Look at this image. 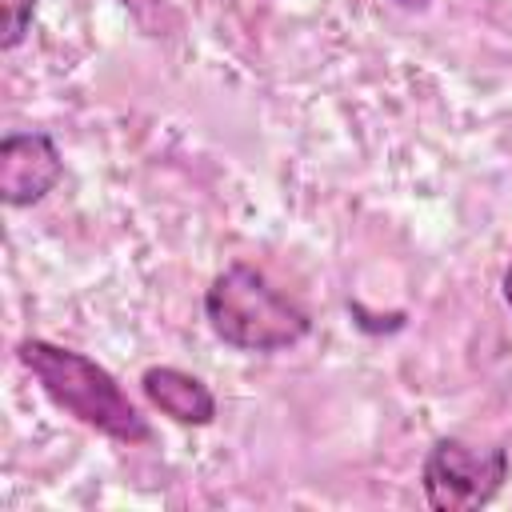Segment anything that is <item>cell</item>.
<instances>
[{
	"instance_id": "cell-5",
	"label": "cell",
	"mask_w": 512,
	"mask_h": 512,
	"mask_svg": "<svg viewBox=\"0 0 512 512\" xmlns=\"http://www.w3.org/2000/svg\"><path fill=\"white\" fill-rule=\"evenodd\" d=\"M140 392L148 396V404L156 412H164L168 420L184 424V428H208L216 420V396L212 388L172 364H152L140 376Z\"/></svg>"
},
{
	"instance_id": "cell-7",
	"label": "cell",
	"mask_w": 512,
	"mask_h": 512,
	"mask_svg": "<svg viewBox=\"0 0 512 512\" xmlns=\"http://www.w3.org/2000/svg\"><path fill=\"white\" fill-rule=\"evenodd\" d=\"M500 296H504V304L512 308V260H508V268H504V276H500Z\"/></svg>"
},
{
	"instance_id": "cell-8",
	"label": "cell",
	"mask_w": 512,
	"mask_h": 512,
	"mask_svg": "<svg viewBox=\"0 0 512 512\" xmlns=\"http://www.w3.org/2000/svg\"><path fill=\"white\" fill-rule=\"evenodd\" d=\"M392 4H400V8H408V12H424V8H428V0H392Z\"/></svg>"
},
{
	"instance_id": "cell-4",
	"label": "cell",
	"mask_w": 512,
	"mask_h": 512,
	"mask_svg": "<svg viewBox=\"0 0 512 512\" xmlns=\"http://www.w3.org/2000/svg\"><path fill=\"white\" fill-rule=\"evenodd\" d=\"M64 176V156L48 132H8L0 140V200L8 208L40 204Z\"/></svg>"
},
{
	"instance_id": "cell-6",
	"label": "cell",
	"mask_w": 512,
	"mask_h": 512,
	"mask_svg": "<svg viewBox=\"0 0 512 512\" xmlns=\"http://www.w3.org/2000/svg\"><path fill=\"white\" fill-rule=\"evenodd\" d=\"M40 0H0V48L12 52L24 44L32 20H36Z\"/></svg>"
},
{
	"instance_id": "cell-3",
	"label": "cell",
	"mask_w": 512,
	"mask_h": 512,
	"mask_svg": "<svg viewBox=\"0 0 512 512\" xmlns=\"http://www.w3.org/2000/svg\"><path fill=\"white\" fill-rule=\"evenodd\" d=\"M508 480L504 444H468L460 436H440L420 464V488L432 512H480L500 496Z\"/></svg>"
},
{
	"instance_id": "cell-2",
	"label": "cell",
	"mask_w": 512,
	"mask_h": 512,
	"mask_svg": "<svg viewBox=\"0 0 512 512\" xmlns=\"http://www.w3.org/2000/svg\"><path fill=\"white\" fill-rule=\"evenodd\" d=\"M204 320L220 344L264 356L296 348L312 332V316L248 260H236L212 276L204 292Z\"/></svg>"
},
{
	"instance_id": "cell-1",
	"label": "cell",
	"mask_w": 512,
	"mask_h": 512,
	"mask_svg": "<svg viewBox=\"0 0 512 512\" xmlns=\"http://www.w3.org/2000/svg\"><path fill=\"white\" fill-rule=\"evenodd\" d=\"M16 360L40 384V392L60 412L80 420L84 428H92L116 444H128V448L152 440L148 416H140V408L128 400L120 380L92 356L52 344V340H40V336H24L16 344Z\"/></svg>"
}]
</instances>
